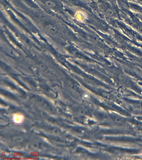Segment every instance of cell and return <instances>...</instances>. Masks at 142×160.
<instances>
[{"mask_svg":"<svg viewBox=\"0 0 142 160\" xmlns=\"http://www.w3.org/2000/svg\"><path fill=\"white\" fill-rule=\"evenodd\" d=\"M45 4L46 6L50 8H55L56 6V4L54 2H52V1H49V0L46 1V2H45Z\"/></svg>","mask_w":142,"mask_h":160,"instance_id":"cell-1","label":"cell"},{"mask_svg":"<svg viewBox=\"0 0 142 160\" xmlns=\"http://www.w3.org/2000/svg\"><path fill=\"white\" fill-rule=\"evenodd\" d=\"M106 14L109 16H113L114 15V12L112 9L111 8H108L105 11Z\"/></svg>","mask_w":142,"mask_h":160,"instance_id":"cell-2","label":"cell"},{"mask_svg":"<svg viewBox=\"0 0 142 160\" xmlns=\"http://www.w3.org/2000/svg\"><path fill=\"white\" fill-rule=\"evenodd\" d=\"M141 157H142V153L141 154Z\"/></svg>","mask_w":142,"mask_h":160,"instance_id":"cell-6","label":"cell"},{"mask_svg":"<svg viewBox=\"0 0 142 160\" xmlns=\"http://www.w3.org/2000/svg\"><path fill=\"white\" fill-rule=\"evenodd\" d=\"M48 29H49V30L50 31L55 32L56 31V29H55V27H54V26H49V27H48Z\"/></svg>","mask_w":142,"mask_h":160,"instance_id":"cell-4","label":"cell"},{"mask_svg":"<svg viewBox=\"0 0 142 160\" xmlns=\"http://www.w3.org/2000/svg\"><path fill=\"white\" fill-rule=\"evenodd\" d=\"M26 3H27V4H28V6H31V7H33V6H34L33 4H32L31 3V2H26Z\"/></svg>","mask_w":142,"mask_h":160,"instance_id":"cell-5","label":"cell"},{"mask_svg":"<svg viewBox=\"0 0 142 160\" xmlns=\"http://www.w3.org/2000/svg\"><path fill=\"white\" fill-rule=\"evenodd\" d=\"M118 5H119L120 7H121L123 8H127L128 7L127 6V4L121 0H118Z\"/></svg>","mask_w":142,"mask_h":160,"instance_id":"cell-3","label":"cell"}]
</instances>
